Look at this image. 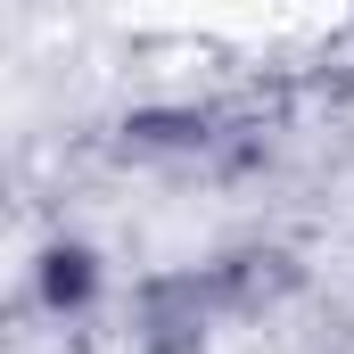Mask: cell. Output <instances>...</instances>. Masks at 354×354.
Instances as JSON below:
<instances>
[{"label":"cell","instance_id":"1","mask_svg":"<svg viewBox=\"0 0 354 354\" xmlns=\"http://www.w3.org/2000/svg\"><path fill=\"white\" fill-rule=\"evenodd\" d=\"M83 288H91V256L83 248H58V256H50V297L66 305V297H83Z\"/></svg>","mask_w":354,"mask_h":354}]
</instances>
